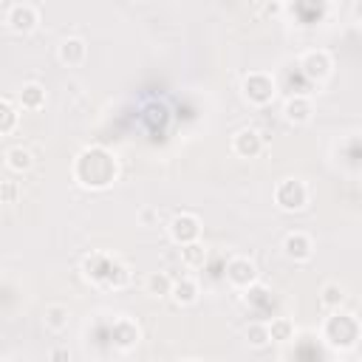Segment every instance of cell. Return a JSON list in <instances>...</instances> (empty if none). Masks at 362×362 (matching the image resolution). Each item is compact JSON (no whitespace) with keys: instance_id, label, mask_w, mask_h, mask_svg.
Masks as SVG:
<instances>
[{"instance_id":"cell-25","label":"cell","mask_w":362,"mask_h":362,"mask_svg":"<svg viewBox=\"0 0 362 362\" xmlns=\"http://www.w3.org/2000/svg\"><path fill=\"white\" fill-rule=\"evenodd\" d=\"M246 342H249L252 348H266V345L272 342L269 325H266V322H252V325L246 328Z\"/></svg>"},{"instance_id":"cell-17","label":"cell","mask_w":362,"mask_h":362,"mask_svg":"<svg viewBox=\"0 0 362 362\" xmlns=\"http://www.w3.org/2000/svg\"><path fill=\"white\" fill-rule=\"evenodd\" d=\"M42 322H45L48 331L62 334V331L68 328V322H71V311H68V305H62V303H48L45 311H42Z\"/></svg>"},{"instance_id":"cell-10","label":"cell","mask_w":362,"mask_h":362,"mask_svg":"<svg viewBox=\"0 0 362 362\" xmlns=\"http://www.w3.org/2000/svg\"><path fill=\"white\" fill-rule=\"evenodd\" d=\"M263 136L255 130V127H243L232 136V153L238 158H257L263 153Z\"/></svg>"},{"instance_id":"cell-14","label":"cell","mask_w":362,"mask_h":362,"mask_svg":"<svg viewBox=\"0 0 362 362\" xmlns=\"http://www.w3.org/2000/svg\"><path fill=\"white\" fill-rule=\"evenodd\" d=\"M311 116H314V105H311L308 96H288V99H286V105H283V119H286L288 124L303 127V124L311 122Z\"/></svg>"},{"instance_id":"cell-3","label":"cell","mask_w":362,"mask_h":362,"mask_svg":"<svg viewBox=\"0 0 362 362\" xmlns=\"http://www.w3.org/2000/svg\"><path fill=\"white\" fill-rule=\"evenodd\" d=\"M240 93H243V99H246L252 107H266V105H272L274 96H277V82H274L272 74H266V71H252V74L243 76Z\"/></svg>"},{"instance_id":"cell-15","label":"cell","mask_w":362,"mask_h":362,"mask_svg":"<svg viewBox=\"0 0 362 362\" xmlns=\"http://www.w3.org/2000/svg\"><path fill=\"white\" fill-rule=\"evenodd\" d=\"M57 57H59L62 65L79 68V65H85V59H88V42H85L82 37H65V40L59 42Z\"/></svg>"},{"instance_id":"cell-5","label":"cell","mask_w":362,"mask_h":362,"mask_svg":"<svg viewBox=\"0 0 362 362\" xmlns=\"http://www.w3.org/2000/svg\"><path fill=\"white\" fill-rule=\"evenodd\" d=\"M257 280H260V272H257L255 260H249V257H243V255L229 257V263H226V283H229L235 291H249Z\"/></svg>"},{"instance_id":"cell-12","label":"cell","mask_w":362,"mask_h":362,"mask_svg":"<svg viewBox=\"0 0 362 362\" xmlns=\"http://www.w3.org/2000/svg\"><path fill=\"white\" fill-rule=\"evenodd\" d=\"M113 260H116V257H110L107 252H90V255L82 260V274H85V280H90V283H96V286H105V277H107Z\"/></svg>"},{"instance_id":"cell-13","label":"cell","mask_w":362,"mask_h":362,"mask_svg":"<svg viewBox=\"0 0 362 362\" xmlns=\"http://www.w3.org/2000/svg\"><path fill=\"white\" fill-rule=\"evenodd\" d=\"M198 294H201V286L195 277L184 274V277H175L173 286H170V300L178 305V308H187V305H195L198 303Z\"/></svg>"},{"instance_id":"cell-18","label":"cell","mask_w":362,"mask_h":362,"mask_svg":"<svg viewBox=\"0 0 362 362\" xmlns=\"http://www.w3.org/2000/svg\"><path fill=\"white\" fill-rule=\"evenodd\" d=\"M6 167L11 170V173H28L31 167H34V156H31V150L28 147H23V144H14V147H8L6 150Z\"/></svg>"},{"instance_id":"cell-20","label":"cell","mask_w":362,"mask_h":362,"mask_svg":"<svg viewBox=\"0 0 362 362\" xmlns=\"http://www.w3.org/2000/svg\"><path fill=\"white\" fill-rule=\"evenodd\" d=\"M320 305H322L325 311L342 308V305H345V288H342L339 283H325V286L320 288Z\"/></svg>"},{"instance_id":"cell-8","label":"cell","mask_w":362,"mask_h":362,"mask_svg":"<svg viewBox=\"0 0 362 362\" xmlns=\"http://www.w3.org/2000/svg\"><path fill=\"white\" fill-rule=\"evenodd\" d=\"M6 25H8L14 34L25 37V34H31V31L40 25V11H37L31 3H14V6L6 11Z\"/></svg>"},{"instance_id":"cell-24","label":"cell","mask_w":362,"mask_h":362,"mask_svg":"<svg viewBox=\"0 0 362 362\" xmlns=\"http://www.w3.org/2000/svg\"><path fill=\"white\" fill-rule=\"evenodd\" d=\"M17 122H20L17 107H14L8 99H0V136L14 133V130H17Z\"/></svg>"},{"instance_id":"cell-21","label":"cell","mask_w":362,"mask_h":362,"mask_svg":"<svg viewBox=\"0 0 362 362\" xmlns=\"http://www.w3.org/2000/svg\"><path fill=\"white\" fill-rule=\"evenodd\" d=\"M181 263L187 269H201L206 263V249L201 240H192V243H184L181 246Z\"/></svg>"},{"instance_id":"cell-4","label":"cell","mask_w":362,"mask_h":362,"mask_svg":"<svg viewBox=\"0 0 362 362\" xmlns=\"http://www.w3.org/2000/svg\"><path fill=\"white\" fill-rule=\"evenodd\" d=\"M311 201V189L303 178H283L274 187V204L283 212H303Z\"/></svg>"},{"instance_id":"cell-16","label":"cell","mask_w":362,"mask_h":362,"mask_svg":"<svg viewBox=\"0 0 362 362\" xmlns=\"http://www.w3.org/2000/svg\"><path fill=\"white\" fill-rule=\"evenodd\" d=\"M45 88L40 85V82H25L23 88H20V93H17V102H20V107L23 110H42L45 107Z\"/></svg>"},{"instance_id":"cell-9","label":"cell","mask_w":362,"mask_h":362,"mask_svg":"<svg viewBox=\"0 0 362 362\" xmlns=\"http://www.w3.org/2000/svg\"><path fill=\"white\" fill-rule=\"evenodd\" d=\"M110 339L119 351H133L141 342V328L130 317H116L113 325H110Z\"/></svg>"},{"instance_id":"cell-26","label":"cell","mask_w":362,"mask_h":362,"mask_svg":"<svg viewBox=\"0 0 362 362\" xmlns=\"http://www.w3.org/2000/svg\"><path fill=\"white\" fill-rule=\"evenodd\" d=\"M17 198H20L17 181H0V201L3 204H17Z\"/></svg>"},{"instance_id":"cell-2","label":"cell","mask_w":362,"mask_h":362,"mask_svg":"<svg viewBox=\"0 0 362 362\" xmlns=\"http://www.w3.org/2000/svg\"><path fill=\"white\" fill-rule=\"evenodd\" d=\"M322 339L331 345V348H339V351H348L356 345L359 339V320L342 308L331 311L325 325H322Z\"/></svg>"},{"instance_id":"cell-6","label":"cell","mask_w":362,"mask_h":362,"mask_svg":"<svg viewBox=\"0 0 362 362\" xmlns=\"http://www.w3.org/2000/svg\"><path fill=\"white\" fill-rule=\"evenodd\" d=\"M300 68H303L305 79H311V82H322V79L331 76V71H334V59H331L328 51H322V48H311V51H305V54L300 57Z\"/></svg>"},{"instance_id":"cell-19","label":"cell","mask_w":362,"mask_h":362,"mask_svg":"<svg viewBox=\"0 0 362 362\" xmlns=\"http://www.w3.org/2000/svg\"><path fill=\"white\" fill-rule=\"evenodd\" d=\"M170 286H173V277L167 272H150L147 280H144V291L150 297H158V300L170 297Z\"/></svg>"},{"instance_id":"cell-23","label":"cell","mask_w":362,"mask_h":362,"mask_svg":"<svg viewBox=\"0 0 362 362\" xmlns=\"http://www.w3.org/2000/svg\"><path fill=\"white\" fill-rule=\"evenodd\" d=\"M124 286H130V269H127L124 263L113 260V266H110V272H107V277H105V288L119 291V288H124Z\"/></svg>"},{"instance_id":"cell-27","label":"cell","mask_w":362,"mask_h":362,"mask_svg":"<svg viewBox=\"0 0 362 362\" xmlns=\"http://www.w3.org/2000/svg\"><path fill=\"white\" fill-rule=\"evenodd\" d=\"M51 359H71V351H51Z\"/></svg>"},{"instance_id":"cell-22","label":"cell","mask_w":362,"mask_h":362,"mask_svg":"<svg viewBox=\"0 0 362 362\" xmlns=\"http://www.w3.org/2000/svg\"><path fill=\"white\" fill-rule=\"evenodd\" d=\"M266 325H269V337H272V342H291L294 334H297V328H294V322H291L288 317H274V320L266 322Z\"/></svg>"},{"instance_id":"cell-11","label":"cell","mask_w":362,"mask_h":362,"mask_svg":"<svg viewBox=\"0 0 362 362\" xmlns=\"http://www.w3.org/2000/svg\"><path fill=\"white\" fill-rule=\"evenodd\" d=\"M283 255L288 257V260H294V263H305V260H311L314 257V240H311V235H305V232H288L286 238H283Z\"/></svg>"},{"instance_id":"cell-7","label":"cell","mask_w":362,"mask_h":362,"mask_svg":"<svg viewBox=\"0 0 362 362\" xmlns=\"http://www.w3.org/2000/svg\"><path fill=\"white\" fill-rule=\"evenodd\" d=\"M167 232H170V240L178 243V246L192 243V240H201V218L192 215V212H178V215L170 221Z\"/></svg>"},{"instance_id":"cell-1","label":"cell","mask_w":362,"mask_h":362,"mask_svg":"<svg viewBox=\"0 0 362 362\" xmlns=\"http://www.w3.org/2000/svg\"><path fill=\"white\" fill-rule=\"evenodd\" d=\"M119 175V161L105 147H85L74 161V181L85 189H107Z\"/></svg>"}]
</instances>
